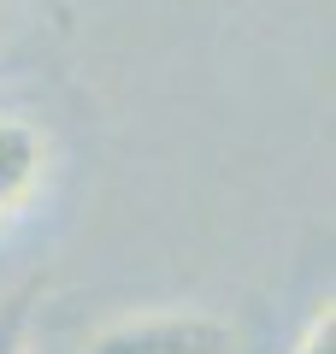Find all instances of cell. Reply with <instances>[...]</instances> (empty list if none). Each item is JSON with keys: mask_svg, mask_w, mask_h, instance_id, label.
<instances>
[{"mask_svg": "<svg viewBox=\"0 0 336 354\" xmlns=\"http://www.w3.org/2000/svg\"><path fill=\"white\" fill-rule=\"evenodd\" d=\"M41 171H48V136L30 118H0V218H12L36 195Z\"/></svg>", "mask_w": 336, "mask_h": 354, "instance_id": "2", "label": "cell"}, {"mask_svg": "<svg viewBox=\"0 0 336 354\" xmlns=\"http://www.w3.org/2000/svg\"><path fill=\"white\" fill-rule=\"evenodd\" d=\"M295 354H336V307L330 301L312 307V319H307V330H301Z\"/></svg>", "mask_w": 336, "mask_h": 354, "instance_id": "4", "label": "cell"}, {"mask_svg": "<svg viewBox=\"0 0 336 354\" xmlns=\"http://www.w3.org/2000/svg\"><path fill=\"white\" fill-rule=\"evenodd\" d=\"M83 354H242V342L218 313L153 307V313H130V319L100 325Z\"/></svg>", "mask_w": 336, "mask_h": 354, "instance_id": "1", "label": "cell"}, {"mask_svg": "<svg viewBox=\"0 0 336 354\" xmlns=\"http://www.w3.org/2000/svg\"><path fill=\"white\" fill-rule=\"evenodd\" d=\"M36 283L0 295V354H30V330H36Z\"/></svg>", "mask_w": 336, "mask_h": 354, "instance_id": "3", "label": "cell"}]
</instances>
